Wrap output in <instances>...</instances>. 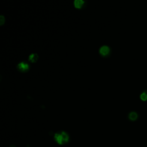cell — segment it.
I'll return each mask as SVG.
<instances>
[{
    "label": "cell",
    "instance_id": "1",
    "mask_svg": "<svg viewBox=\"0 0 147 147\" xmlns=\"http://www.w3.org/2000/svg\"><path fill=\"white\" fill-rule=\"evenodd\" d=\"M54 139L57 143L60 145H63L68 142L69 136L65 132H61L56 133L54 136Z\"/></svg>",
    "mask_w": 147,
    "mask_h": 147
},
{
    "label": "cell",
    "instance_id": "2",
    "mask_svg": "<svg viewBox=\"0 0 147 147\" xmlns=\"http://www.w3.org/2000/svg\"><path fill=\"white\" fill-rule=\"evenodd\" d=\"M109 51H110V49H109V48L107 46H106L102 47L100 50V55H102V56H106V55H107L109 53Z\"/></svg>",
    "mask_w": 147,
    "mask_h": 147
},
{
    "label": "cell",
    "instance_id": "3",
    "mask_svg": "<svg viewBox=\"0 0 147 147\" xmlns=\"http://www.w3.org/2000/svg\"><path fill=\"white\" fill-rule=\"evenodd\" d=\"M17 67L18 69L21 71H25L29 69V66H28V64L25 63L24 62H21L20 63V64H19Z\"/></svg>",
    "mask_w": 147,
    "mask_h": 147
},
{
    "label": "cell",
    "instance_id": "4",
    "mask_svg": "<svg viewBox=\"0 0 147 147\" xmlns=\"http://www.w3.org/2000/svg\"><path fill=\"white\" fill-rule=\"evenodd\" d=\"M84 4L83 0H75L74 5L76 8L80 9L82 7Z\"/></svg>",
    "mask_w": 147,
    "mask_h": 147
},
{
    "label": "cell",
    "instance_id": "5",
    "mask_svg": "<svg viewBox=\"0 0 147 147\" xmlns=\"http://www.w3.org/2000/svg\"><path fill=\"white\" fill-rule=\"evenodd\" d=\"M138 118V114L136 112H132L129 114V118L131 121H136Z\"/></svg>",
    "mask_w": 147,
    "mask_h": 147
},
{
    "label": "cell",
    "instance_id": "6",
    "mask_svg": "<svg viewBox=\"0 0 147 147\" xmlns=\"http://www.w3.org/2000/svg\"><path fill=\"white\" fill-rule=\"evenodd\" d=\"M38 58H39V56L37 54L32 53L29 56V60L30 61H32V62L34 63V62H36L37 60H38Z\"/></svg>",
    "mask_w": 147,
    "mask_h": 147
},
{
    "label": "cell",
    "instance_id": "7",
    "mask_svg": "<svg viewBox=\"0 0 147 147\" xmlns=\"http://www.w3.org/2000/svg\"><path fill=\"white\" fill-rule=\"evenodd\" d=\"M140 99L143 101H146L147 100V93L146 92H143L141 94Z\"/></svg>",
    "mask_w": 147,
    "mask_h": 147
},
{
    "label": "cell",
    "instance_id": "8",
    "mask_svg": "<svg viewBox=\"0 0 147 147\" xmlns=\"http://www.w3.org/2000/svg\"><path fill=\"white\" fill-rule=\"evenodd\" d=\"M5 22V17L3 16H0V25H2Z\"/></svg>",
    "mask_w": 147,
    "mask_h": 147
},
{
    "label": "cell",
    "instance_id": "9",
    "mask_svg": "<svg viewBox=\"0 0 147 147\" xmlns=\"http://www.w3.org/2000/svg\"><path fill=\"white\" fill-rule=\"evenodd\" d=\"M9 147H16V145H10Z\"/></svg>",
    "mask_w": 147,
    "mask_h": 147
}]
</instances>
